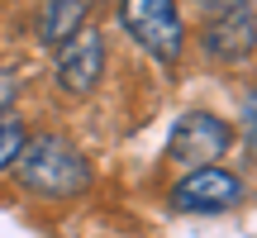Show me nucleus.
<instances>
[{"label": "nucleus", "mask_w": 257, "mask_h": 238, "mask_svg": "<svg viewBox=\"0 0 257 238\" xmlns=\"http://www.w3.org/2000/svg\"><path fill=\"white\" fill-rule=\"evenodd\" d=\"M19 181H24V191L43 195V200H67V195H81L91 186V162L67 138L38 134L19 153Z\"/></svg>", "instance_id": "1"}, {"label": "nucleus", "mask_w": 257, "mask_h": 238, "mask_svg": "<svg viewBox=\"0 0 257 238\" xmlns=\"http://www.w3.org/2000/svg\"><path fill=\"white\" fill-rule=\"evenodd\" d=\"M119 19L124 29L134 34L138 48L157 57V62L172 67L186 48V24H181V10L176 0H119Z\"/></svg>", "instance_id": "2"}, {"label": "nucleus", "mask_w": 257, "mask_h": 238, "mask_svg": "<svg viewBox=\"0 0 257 238\" xmlns=\"http://www.w3.org/2000/svg\"><path fill=\"white\" fill-rule=\"evenodd\" d=\"M229 138H233V129L224 124L219 114L191 110V114H181V124L172 129V162L191 167V172L214 167L224 153H229Z\"/></svg>", "instance_id": "3"}, {"label": "nucleus", "mask_w": 257, "mask_h": 238, "mask_svg": "<svg viewBox=\"0 0 257 238\" xmlns=\"http://www.w3.org/2000/svg\"><path fill=\"white\" fill-rule=\"evenodd\" d=\"M100 72H105V38L91 24H81L57 48V86L67 95H86V91H95Z\"/></svg>", "instance_id": "4"}, {"label": "nucleus", "mask_w": 257, "mask_h": 238, "mask_svg": "<svg viewBox=\"0 0 257 238\" xmlns=\"http://www.w3.org/2000/svg\"><path fill=\"white\" fill-rule=\"evenodd\" d=\"M243 200V181L224 167H200V172L181 176L172 191L176 210H229V205Z\"/></svg>", "instance_id": "5"}, {"label": "nucleus", "mask_w": 257, "mask_h": 238, "mask_svg": "<svg viewBox=\"0 0 257 238\" xmlns=\"http://www.w3.org/2000/svg\"><path fill=\"white\" fill-rule=\"evenodd\" d=\"M252 43H257V19H252V10L219 15V19H210V29H205V48L219 53V57H243Z\"/></svg>", "instance_id": "6"}, {"label": "nucleus", "mask_w": 257, "mask_h": 238, "mask_svg": "<svg viewBox=\"0 0 257 238\" xmlns=\"http://www.w3.org/2000/svg\"><path fill=\"white\" fill-rule=\"evenodd\" d=\"M81 19H86V0H48L43 19H38V34H43V43L62 48L67 38L81 29Z\"/></svg>", "instance_id": "7"}, {"label": "nucleus", "mask_w": 257, "mask_h": 238, "mask_svg": "<svg viewBox=\"0 0 257 238\" xmlns=\"http://www.w3.org/2000/svg\"><path fill=\"white\" fill-rule=\"evenodd\" d=\"M24 143H29L24 119H19V114H10V110H0V172H5L10 162H19Z\"/></svg>", "instance_id": "8"}, {"label": "nucleus", "mask_w": 257, "mask_h": 238, "mask_svg": "<svg viewBox=\"0 0 257 238\" xmlns=\"http://www.w3.org/2000/svg\"><path fill=\"white\" fill-rule=\"evenodd\" d=\"M243 134H248V143L257 148V91L248 95V110H243Z\"/></svg>", "instance_id": "9"}, {"label": "nucleus", "mask_w": 257, "mask_h": 238, "mask_svg": "<svg viewBox=\"0 0 257 238\" xmlns=\"http://www.w3.org/2000/svg\"><path fill=\"white\" fill-rule=\"evenodd\" d=\"M210 5H219V15H233V10H248V0H210Z\"/></svg>", "instance_id": "10"}]
</instances>
